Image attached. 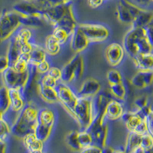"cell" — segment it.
I'll return each instance as SVG.
<instances>
[{"label": "cell", "instance_id": "obj_48", "mask_svg": "<svg viewBox=\"0 0 153 153\" xmlns=\"http://www.w3.org/2000/svg\"><path fill=\"white\" fill-rule=\"evenodd\" d=\"M143 75L146 87L152 85L153 84V70L143 71Z\"/></svg>", "mask_w": 153, "mask_h": 153}, {"label": "cell", "instance_id": "obj_43", "mask_svg": "<svg viewBox=\"0 0 153 153\" xmlns=\"http://www.w3.org/2000/svg\"><path fill=\"white\" fill-rule=\"evenodd\" d=\"M40 84L46 87L56 88L58 83H57V81L55 79L52 78V77L49 76L47 74H46L45 75H44L42 77Z\"/></svg>", "mask_w": 153, "mask_h": 153}, {"label": "cell", "instance_id": "obj_3", "mask_svg": "<svg viewBox=\"0 0 153 153\" xmlns=\"http://www.w3.org/2000/svg\"><path fill=\"white\" fill-rule=\"evenodd\" d=\"M90 42H99L107 40L110 36L109 28L105 24L97 22L78 24Z\"/></svg>", "mask_w": 153, "mask_h": 153}, {"label": "cell", "instance_id": "obj_11", "mask_svg": "<svg viewBox=\"0 0 153 153\" xmlns=\"http://www.w3.org/2000/svg\"><path fill=\"white\" fill-rule=\"evenodd\" d=\"M146 29L132 27L126 33L123 38V47L126 52L131 59L137 55L136 45L139 39L146 36Z\"/></svg>", "mask_w": 153, "mask_h": 153}, {"label": "cell", "instance_id": "obj_28", "mask_svg": "<svg viewBox=\"0 0 153 153\" xmlns=\"http://www.w3.org/2000/svg\"><path fill=\"white\" fill-rule=\"evenodd\" d=\"M10 108V102L8 93V88L2 85L0 89V112L1 115L4 116Z\"/></svg>", "mask_w": 153, "mask_h": 153}, {"label": "cell", "instance_id": "obj_61", "mask_svg": "<svg viewBox=\"0 0 153 153\" xmlns=\"http://www.w3.org/2000/svg\"><path fill=\"white\" fill-rule=\"evenodd\" d=\"M29 1H35V0H29Z\"/></svg>", "mask_w": 153, "mask_h": 153}, {"label": "cell", "instance_id": "obj_36", "mask_svg": "<svg viewBox=\"0 0 153 153\" xmlns=\"http://www.w3.org/2000/svg\"><path fill=\"white\" fill-rule=\"evenodd\" d=\"M130 83L132 85L137 89H143L146 88L144 79L143 71L138 70L130 80Z\"/></svg>", "mask_w": 153, "mask_h": 153}, {"label": "cell", "instance_id": "obj_51", "mask_svg": "<svg viewBox=\"0 0 153 153\" xmlns=\"http://www.w3.org/2000/svg\"><path fill=\"white\" fill-rule=\"evenodd\" d=\"M146 37L153 48V24L152 22L146 27Z\"/></svg>", "mask_w": 153, "mask_h": 153}, {"label": "cell", "instance_id": "obj_10", "mask_svg": "<svg viewBox=\"0 0 153 153\" xmlns=\"http://www.w3.org/2000/svg\"><path fill=\"white\" fill-rule=\"evenodd\" d=\"M73 4L74 0H65L62 2L47 7L44 12L45 21L53 27L55 26L56 24L67 13Z\"/></svg>", "mask_w": 153, "mask_h": 153}, {"label": "cell", "instance_id": "obj_18", "mask_svg": "<svg viewBox=\"0 0 153 153\" xmlns=\"http://www.w3.org/2000/svg\"><path fill=\"white\" fill-rule=\"evenodd\" d=\"M23 144L28 152L30 153H42L44 149V142L39 139L34 132L29 133L23 138Z\"/></svg>", "mask_w": 153, "mask_h": 153}, {"label": "cell", "instance_id": "obj_29", "mask_svg": "<svg viewBox=\"0 0 153 153\" xmlns=\"http://www.w3.org/2000/svg\"><path fill=\"white\" fill-rule=\"evenodd\" d=\"M61 44L52 35H48L45 39V47L47 52L50 55H56L59 53Z\"/></svg>", "mask_w": 153, "mask_h": 153}, {"label": "cell", "instance_id": "obj_42", "mask_svg": "<svg viewBox=\"0 0 153 153\" xmlns=\"http://www.w3.org/2000/svg\"><path fill=\"white\" fill-rule=\"evenodd\" d=\"M142 120H141L138 117H137L134 114L131 118L126 123V127L129 130V131H134L135 128L139 125Z\"/></svg>", "mask_w": 153, "mask_h": 153}, {"label": "cell", "instance_id": "obj_46", "mask_svg": "<svg viewBox=\"0 0 153 153\" xmlns=\"http://www.w3.org/2000/svg\"><path fill=\"white\" fill-rule=\"evenodd\" d=\"M134 104L138 109L144 107L148 105V98L146 96H140L135 99Z\"/></svg>", "mask_w": 153, "mask_h": 153}, {"label": "cell", "instance_id": "obj_30", "mask_svg": "<svg viewBox=\"0 0 153 153\" xmlns=\"http://www.w3.org/2000/svg\"><path fill=\"white\" fill-rule=\"evenodd\" d=\"M30 64V54L21 53L19 59L12 67L19 72H24L29 70Z\"/></svg>", "mask_w": 153, "mask_h": 153}, {"label": "cell", "instance_id": "obj_7", "mask_svg": "<svg viewBox=\"0 0 153 153\" xmlns=\"http://www.w3.org/2000/svg\"><path fill=\"white\" fill-rule=\"evenodd\" d=\"M1 74L4 84L7 87L18 88L24 91L27 86L30 76L29 69L24 72H19L12 67L7 68Z\"/></svg>", "mask_w": 153, "mask_h": 153}, {"label": "cell", "instance_id": "obj_49", "mask_svg": "<svg viewBox=\"0 0 153 153\" xmlns=\"http://www.w3.org/2000/svg\"><path fill=\"white\" fill-rule=\"evenodd\" d=\"M102 148L92 144L90 146L82 148L79 152L83 153H102Z\"/></svg>", "mask_w": 153, "mask_h": 153}, {"label": "cell", "instance_id": "obj_5", "mask_svg": "<svg viewBox=\"0 0 153 153\" xmlns=\"http://www.w3.org/2000/svg\"><path fill=\"white\" fill-rule=\"evenodd\" d=\"M74 119L83 130H86L93 120L92 98L79 97L74 109Z\"/></svg>", "mask_w": 153, "mask_h": 153}, {"label": "cell", "instance_id": "obj_22", "mask_svg": "<svg viewBox=\"0 0 153 153\" xmlns=\"http://www.w3.org/2000/svg\"><path fill=\"white\" fill-rule=\"evenodd\" d=\"M38 91L40 97L46 102L49 103L59 102L56 88L46 87L40 83L38 85Z\"/></svg>", "mask_w": 153, "mask_h": 153}, {"label": "cell", "instance_id": "obj_34", "mask_svg": "<svg viewBox=\"0 0 153 153\" xmlns=\"http://www.w3.org/2000/svg\"><path fill=\"white\" fill-rule=\"evenodd\" d=\"M52 35L54 36L61 45H63L68 42V40L71 39V36L72 35L64 28L59 27L53 28Z\"/></svg>", "mask_w": 153, "mask_h": 153}, {"label": "cell", "instance_id": "obj_20", "mask_svg": "<svg viewBox=\"0 0 153 153\" xmlns=\"http://www.w3.org/2000/svg\"><path fill=\"white\" fill-rule=\"evenodd\" d=\"M32 28H33L21 25V26L16 30L14 34L12 36L14 37L19 47L22 45L27 44L28 42H32Z\"/></svg>", "mask_w": 153, "mask_h": 153}, {"label": "cell", "instance_id": "obj_26", "mask_svg": "<svg viewBox=\"0 0 153 153\" xmlns=\"http://www.w3.org/2000/svg\"><path fill=\"white\" fill-rule=\"evenodd\" d=\"M153 21V12L144 10L132 22V27L146 28Z\"/></svg>", "mask_w": 153, "mask_h": 153}, {"label": "cell", "instance_id": "obj_4", "mask_svg": "<svg viewBox=\"0 0 153 153\" xmlns=\"http://www.w3.org/2000/svg\"><path fill=\"white\" fill-rule=\"evenodd\" d=\"M105 116L97 117L94 119L86 130L92 137L93 145L98 146L102 149L106 146V142L108 137V127L105 122Z\"/></svg>", "mask_w": 153, "mask_h": 153}, {"label": "cell", "instance_id": "obj_55", "mask_svg": "<svg viewBox=\"0 0 153 153\" xmlns=\"http://www.w3.org/2000/svg\"><path fill=\"white\" fill-rule=\"evenodd\" d=\"M134 1L137 4L143 6H148L152 2L151 0H134Z\"/></svg>", "mask_w": 153, "mask_h": 153}, {"label": "cell", "instance_id": "obj_33", "mask_svg": "<svg viewBox=\"0 0 153 153\" xmlns=\"http://www.w3.org/2000/svg\"><path fill=\"white\" fill-rule=\"evenodd\" d=\"M153 49V47L149 42L146 35L140 37L136 45L137 54L151 53Z\"/></svg>", "mask_w": 153, "mask_h": 153}, {"label": "cell", "instance_id": "obj_47", "mask_svg": "<svg viewBox=\"0 0 153 153\" xmlns=\"http://www.w3.org/2000/svg\"><path fill=\"white\" fill-rule=\"evenodd\" d=\"M134 132H137L140 135H143L148 132V126L146 120H142L135 129L134 131Z\"/></svg>", "mask_w": 153, "mask_h": 153}, {"label": "cell", "instance_id": "obj_14", "mask_svg": "<svg viewBox=\"0 0 153 153\" xmlns=\"http://www.w3.org/2000/svg\"><path fill=\"white\" fill-rule=\"evenodd\" d=\"M112 94L105 92L99 93L94 97H92V110L93 119L100 117L105 116V110L110 100L112 99Z\"/></svg>", "mask_w": 153, "mask_h": 153}, {"label": "cell", "instance_id": "obj_44", "mask_svg": "<svg viewBox=\"0 0 153 153\" xmlns=\"http://www.w3.org/2000/svg\"><path fill=\"white\" fill-rule=\"evenodd\" d=\"M35 67L37 72L41 74H45L48 72L51 68V65L48 62L47 60H45L36 65Z\"/></svg>", "mask_w": 153, "mask_h": 153}, {"label": "cell", "instance_id": "obj_19", "mask_svg": "<svg viewBox=\"0 0 153 153\" xmlns=\"http://www.w3.org/2000/svg\"><path fill=\"white\" fill-rule=\"evenodd\" d=\"M124 112L122 104L116 100L111 99L109 101L105 110V117L107 119L114 120L120 118Z\"/></svg>", "mask_w": 153, "mask_h": 153}, {"label": "cell", "instance_id": "obj_1", "mask_svg": "<svg viewBox=\"0 0 153 153\" xmlns=\"http://www.w3.org/2000/svg\"><path fill=\"white\" fill-rule=\"evenodd\" d=\"M38 112L39 110L32 103L25 104L11 126V134L22 139L28 134L35 132Z\"/></svg>", "mask_w": 153, "mask_h": 153}, {"label": "cell", "instance_id": "obj_39", "mask_svg": "<svg viewBox=\"0 0 153 153\" xmlns=\"http://www.w3.org/2000/svg\"><path fill=\"white\" fill-rule=\"evenodd\" d=\"M107 79L110 85L122 82V77L118 71L110 70L107 74Z\"/></svg>", "mask_w": 153, "mask_h": 153}, {"label": "cell", "instance_id": "obj_50", "mask_svg": "<svg viewBox=\"0 0 153 153\" xmlns=\"http://www.w3.org/2000/svg\"><path fill=\"white\" fill-rule=\"evenodd\" d=\"M107 2V0H87V4L92 9H97L102 7Z\"/></svg>", "mask_w": 153, "mask_h": 153}, {"label": "cell", "instance_id": "obj_37", "mask_svg": "<svg viewBox=\"0 0 153 153\" xmlns=\"http://www.w3.org/2000/svg\"><path fill=\"white\" fill-rule=\"evenodd\" d=\"M0 141L6 142L11 133V127L7 121L1 115L0 119Z\"/></svg>", "mask_w": 153, "mask_h": 153}, {"label": "cell", "instance_id": "obj_16", "mask_svg": "<svg viewBox=\"0 0 153 153\" xmlns=\"http://www.w3.org/2000/svg\"><path fill=\"white\" fill-rule=\"evenodd\" d=\"M90 43L88 39L77 24L71 36V49L76 53H80L87 48Z\"/></svg>", "mask_w": 153, "mask_h": 153}, {"label": "cell", "instance_id": "obj_17", "mask_svg": "<svg viewBox=\"0 0 153 153\" xmlns=\"http://www.w3.org/2000/svg\"><path fill=\"white\" fill-rule=\"evenodd\" d=\"M10 108L13 111L20 112L25 106L24 90L18 88H8Z\"/></svg>", "mask_w": 153, "mask_h": 153}, {"label": "cell", "instance_id": "obj_52", "mask_svg": "<svg viewBox=\"0 0 153 153\" xmlns=\"http://www.w3.org/2000/svg\"><path fill=\"white\" fill-rule=\"evenodd\" d=\"M9 67V60L7 56H1L0 57V72L2 73Z\"/></svg>", "mask_w": 153, "mask_h": 153}, {"label": "cell", "instance_id": "obj_45", "mask_svg": "<svg viewBox=\"0 0 153 153\" xmlns=\"http://www.w3.org/2000/svg\"><path fill=\"white\" fill-rule=\"evenodd\" d=\"M47 74L49 76L52 77V78L55 79L57 82L59 80H61L62 79V70L59 68L52 67H51L49 70L48 72L47 73Z\"/></svg>", "mask_w": 153, "mask_h": 153}, {"label": "cell", "instance_id": "obj_62", "mask_svg": "<svg viewBox=\"0 0 153 153\" xmlns=\"http://www.w3.org/2000/svg\"><path fill=\"white\" fill-rule=\"evenodd\" d=\"M152 1V2H153V0H151Z\"/></svg>", "mask_w": 153, "mask_h": 153}, {"label": "cell", "instance_id": "obj_27", "mask_svg": "<svg viewBox=\"0 0 153 153\" xmlns=\"http://www.w3.org/2000/svg\"><path fill=\"white\" fill-rule=\"evenodd\" d=\"M46 50L34 44L33 47L30 53V64L36 65L42 61L46 60Z\"/></svg>", "mask_w": 153, "mask_h": 153}, {"label": "cell", "instance_id": "obj_24", "mask_svg": "<svg viewBox=\"0 0 153 153\" xmlns=\"http://www.w3.org/2000/svg\"><path fill=\"white\" fill-rule=\"evenodd\" d=\"M10 39L7 56L9 60V67H12L14 63L19 59L21 55V51L14 37L11 36Z\"/></svg>", "mask_w": 153, "mask_h": 153}, {"label": "cell", "instance_id": "obj_40", "mask_svg": "<svg viewBox=\"0 0 153 153\" xmlns=\"http://www.w3.org/2000/svg\"><path fill=\"white\" fill-rule=\"evenodd\" d=\"M140 146L145 149V152L153 146V138L149 132L142 135Z\"/></svg>", "mask_w": 153, "mask_h": 153}, {"label": "cell", "instance_id": "obj_23", "mask_svg": "<svg viewBox=\"0 0 153 153\" xmlns=\"http://www.w3.org/2000/svg\"><path fill=\"white\" fill-rule=\"evenodd\" d=\"M55 122V117L53 111L47 108L39 110L37 123L42 125L53 128Z\"/></svg>", "mask_w": 153, "mask_h": 153}, {"label": "cell", "instance_id": "obj_31", "mask_svg": "<svg viewBox=\"0 0 153 153\" xmlns=\"http://www.w3.org/2000/svg\"><path fill=\"white\" fill-rule=\"evenodd\" d=\"M52 128H53L52 127L42 125L41 124L37 123L34 133L39 139L45 142L50 137Z\"/></svg>", "mask_w": 153, "mask_h": 153}, {"label": "cell", "instance_id": "obj_9", "mask_svg": "<svg viewBox=\"0 0 153 153\" xmlns=\"http://www.w3.org/2000/svg\"><path fill=\"white\" fill-rule=\"evenodd\" d=\"M59 102L72 117L75 118L74 109L79 97L70 86L64 82L58 83L56 87Z\"/></svg>", "mask_w": 153, "mask_h": 153}, {"label": "cell", "instance_id": "obj_15", "mask_svg": "<svg viewBox=\"0 0 153 153\" xmlns=\"http://www.w3.org/2000/svg\"><path fill=\"white\" fill-rule=\"evenodd\" d=\"M101 89V84L94 78L85 79L77 92L79 97L92 98L98 94Z\"/></svg>", "mask_w": 153, "mask_h": 153}, {"label": "cell", "instance_id": "obj_32", "mask_svg": "<svg viewBox=\"0 0 153 153\" xmlns=\"http://www.w3.org/2000/svg\"><path fill=\"white\" fill-rule=\"evenodd\" d=\"M66 143L71 149L74 151L80 152L82 146L78 140V132L76 131H72L66 136Z\"/></svg>", "mask_w": 153, "mask_h": 153}, {"label": "cell", "instance_id": "obj_8", "mask_svg": "<svg viewBox=\"0 0 153 153\" xmlns=\"http://www.w3.org/2000/svg\"><path fill=\"white\" fill-rule=\"evenodd\" d=\"M144 10L129 0H119L116 13L120 22L132 25L135 19Z\"/></svg>", "mask_w": 153, "mask_h": 153}, {"label": "cell", "instance_id": "obj_60", "mask_svg": "<svg viewBox=\"0 0 153 153\" xmlns=\"http://www.w3.org/2000/svg\"><path fill=\"white\" fill-rule=\"evenodd\" d=\"M152 23L153 24V21H152Z\"/></svg>", "mask_w": 153, "mask_h": 153}, {"label": "cell", "instance_id": "obj_41", "mask_svg": "<svg viewBox=\"0 0 153 153\" xmlns=\"http://www.w3.org/2000/svg\"><path fill=\"white\" fill-rule=\"evenodd\" d=\"M152 111V109L150 105H146L144 107L139 108L138 111L134 112V114L138 117L139 118L143 120H146L147 117L150 114Z\"/></svg>", "mask_w": 153, "mask_h": 153}, {"label": "cell", "instance_id": "obj_58", "mask_svg": "<svg viewBox=\"0 0 153 153\" xmlns=\"http://www.w3.org/2000/svg\"><path fill=\"white\" fill-rule=\"evenodd\" d=\"M114 152H115V150H114L113 149L110 147H107V146L103 148L102 150V153H114Z\"/></svg>", "mask_w": 153, "mask_h": 153}, {"label": "cell", "instance_id": "obj_21", "mask_svg": "<svg viewBox=\"0 0 153 153\" xmlns=\"http://www.w3.org/2000/svg\"><path fill=\"white\" fill-rule=\"evenodd\" d=\"M138 70H153V53H138L132 59Z\"/></svg>", "mask_w": 153, "mask_h": 153}, {"label": "cell", "instance_id": "obj_12", "mask_svg": "<svg viewBox=\"0 0 153 153\" xmlns=\"http://www.w3.org/2000/svg\"><path fill=\"white\" fill-rule=\"evenodd\" d=\"M13 10L25 16H38L44 17L45 8L36 1L21 0L15 4L12 7Z\"/></svg>", "mask_w": 153, "mask_h": 153}, {"label": "cell", "instance_id": "obj_57", "mask_svg": "<svg viewBox=\"0 0 153 153\" xmlns=\"http://www.w3.org/2000/svg\"><path fill=\"white\" fill-rule=\"evenodd\" d=\"M0 152L4 153L6 149V142L0 141Z\"/></svg>", "mask_w": 153, "mask_h": 153}, {"label": "cell", "instance_id": "obj_53", "mask_svg": "<svg viewBox=\"0 0 153 153\" xmlns=\"http://www.w3.org/2000/svg\"><path fill=\"white\" fill-rule=\"evenodd\" d=\"M146 122L148 126V132L153 138V111L152 110L150 114L146 119Z\"/></svg>", "mask_w": 153, "mask_h": 153}, {"label": "cell", "instance_id": "obj_35", "mask_svg": "<svg viewBox=\"0 0 153 153\" xmlns=\"http://www.w3.org/2000/svg\"><path fill=\"white\" fill-rule=\"evenodd\" d=\"M110 92L114 97L120 100H123L126 94L125 87L122 82L110 85Z\"/></svg>", "mask_w": 153, "mask_h": 153}, {"label": "cell", "instance_id": "obj_54", "mask_svg": "<svg viewBox=\"0 0 153 153\" xmlns=\"http://www.w3.org/2000/svg\"><path fill=\"white\" fill-rule=\"evenodd\" d=\"M134 115V113L131 112H124L120 118L123 122L126 123Z\"/></svg>", "mask_w": 153, "mask_h": 153}, {"label": "cell", "instance_id": "obj_6", "mask_svg": "<svg viewBox=\"0 0 153 153\" xmlns=\"http://www.w3.org/2000/svg\"><path fill=\"white\" fill-rule=\"evenodd\" d=\"M83 72V57L77 54L64 66L62 70L61 81L69 83L73 81L79 80L82 76Z\"/></svg>", "mask_w": 153, "mask_h": 153}, {"label": "cell", "instance_id": "obj_56", "mask_svg": "<svg viewBox=\"0 0 153 153\" xmlns=\"http://www.w3.org/2000/svg\"><path fill=\"white\" fill-rule=\"evenodd\" d=\"M36 2L41 4L43 7L45 8V10L49 7V0H35Z\"/></svg>", "mask_w": 153, "mask_h": 153}, {"label": "cell", "instance_id": "obj_13", "mask_svg": "<svg viewBox=\"0 0 153 153\" xmlns=\"http://www.w3.org/2000/svg\"><path fill=\"white\" fill-rule=\"evenodd\" d=\"M125 49L117 42L109 44L105 50V58L111 65L117 67L123 61L125 56Z\"/></svg>", "mask_w": 153, "mask_h": 153}, {"label": "cell", "instance_id": "obj_38", "mask_svg": "<svg viewBox=\"0 0 153 153\" xmlns=\"http://www.w3.org/2000/svg\"><path fill=\"white\" fill-rule=\"evenodd\" d=\"M78 140L82 148L93 144L92 137L90 134L86 130L78 132Z\"/></svg>", "mask_w": 153, "mask_h": 153}, {"label": "cell", "instance_id": "obj_2", "mask_svg": "<svg viewBox=\"0 0 153 153\" xmlns=\"http://www.w3.org/2000/svg\"><path fill=\"white\" fill-rule=\"evenodd\" d=\"M21 15L14 10L4 9L0 19V39L5 41L14 34L21 25Z\"/></svg>", "mask_w": 153, "mask_h": 153}, {"label": "cell", "instance_id": "obj_59", "mask_svg": "<svg viewBox=\"0 0 153 153\" xmlns=\"http://www.w3.org/2000/svg\"><path fill=\"white\" fill-rule=\"evenodd\" d=\"M133 153H145V149L142 147L141 146H139L134 151Z\"/></svg>", "mask_w": 153, "mask_h": 153}, {"label": "cell", "instance_id": "obj_25", "mask_svg": "<svg viewBox=\"0 0 153 153\" xmlns=\"http://www.w3.org/2000/svg\"><path fill=\"white\" fill-rule=\"evenodd\" d=\"M142 135L134 131H129L126 142L125 152L126 153H133L134 151L140 145Z\"/></svg>", "mask_w": 153, "mask_h": 153}]
</instances>
